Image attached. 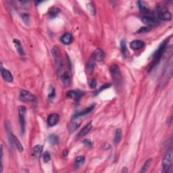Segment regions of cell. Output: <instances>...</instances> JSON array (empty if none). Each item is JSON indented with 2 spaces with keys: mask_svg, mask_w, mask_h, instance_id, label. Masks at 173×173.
<instances>
[{
  "mask_svg": "<svg viewBox=\"0 0 173 173\" xmlns=\"http://www.w3.org/2000/svg\"><path fill=\"white\" fill-rule=\"evenodd\" d=\"M169 39L170 38H167V39H166L161 44H160V46H159V48H158L156 52H155L154 53V54H153V60L151 61V62L149 64V66L147 68V71L148 72L151 71V70L154 68V67H155V66L160 62L162 55H163L164 52H165L166 48V46H167V43H168Z\"/></svg>",
  "mask_w": 173,
  "mask_h": 173,
  "instance_id": "6da1fadb",
  "label": "cell"
},
{
  "mask_svg": "<svg viewBox=\"0 0 173 173\" xmlns=\"http://www.w3.org/2000/svg\"><path fill=\"white\" fill-rule=\"evenodd\" d=\"M172 149H168L166 151L163 158V161H162V172L163 173H167L169 172L172 164Z\"/></svg>",
  "mask_w": 173,
  "mask_h": 173,
  "instance_id": "7a4b0ae2",
  "label": "cell"
},
{
  "mask_svg": "<svg viewBox=\"0 0 173 173\" xmlns=\"http://www.w3.org/2000/svg\"><path fill=\"white\" fill-rule=\"evenodd\" d=\"M52 53L55 61V68H56L57 71H60L62 68L63 67V62H62V57L60 51L56 46L53 47L52 49Z\"/></svg>",
  "mask_w": 173,
  "mask_h": 173,
  "instance_id": "3957f363",
  "label": "cell"
},
{
  "mask_svg": "<svg viewBox=\"0 0 173 173\" xmlns=\"http://www.w3.org/2000/svg\"><path fill=\"white\" fill-rule=\"evenodd\" d=\"M19 121H20V131L21 134L25 133V128H26V120H25V116H26L27 108L25 106H20L18 108Z\"/></svg>",
  "mask_w": 173,
  "mask_h": 173,
  "instance_id": "277c9868",
  "label": "cell"
},
{
  "mask_svg": "<svg viewBox=\"0 0 173 173\" xmlns=\"http://www.w3.org/2000/svg\"><path fill=\"white\" fill-rule=\"evenodd\" d=\"M158 18L163 21H170L172 19V14L164 7H161L158 10Z\"/></svg>",
  "mask_w": 173,
  "mask_h": 173,
  "instance_id": "5b68a950",
  "label": "cell"
},
{
  "mask_svg": "<svg viewBox=\"0 0 173 173\" xmlns=\"http://www.w3.org/2000/svg\"><path fill=\"white\" fill-rule=\"evenodd\" d=\"M19 99L22 102H33L36 101L37 97H36V96L34 95L33 93L29 92V91L26 90H22L20 91V95H19Z\"/></svg>",
  "mask_w": 173,
  "mask_h": 173,
  "instance_id": "8992f818",
  "label": "cell"
},
{
  "mask_svg": "<svg viewBox=\"0 0 173 173\" xmlns=\"http://www.w3.org/2000/svg\"><path fill=\"white\" fill-rule=\"evenodd\" d=\"M84 94L85 92L83 91L76 89V90H71L68 91L67 93V96L68 98H70V99L75 100V101H78L83 97Z\"/></svg>",
  "mask_w": 173,
  "mask_h": 173,
  "instance_id": "52a82bcc",
  "label": "cell"
},
{
  "mask_svg": "<svg viewBox=\"0 0 173 173\" xmlns=\"http://www.w3.org/2000/svg\"><path fill=\"white\" fill-rule=\"evenodd\" d=\"M1 73L4 80L6 81V82L11 83L13 81V79H14L13 76H12L11 72H10L8 70L4 68L2 65H1Z\"/></svg>",
  "mask_w": 173,
  "mask_h": 173,
  "instance_id": "ba28073f",
  "label": "cell"
},
{
  "mask_svg": "<svg viewBox=\"0 0 173 173\" xmlns=\"http://www.w3.org/2000/svg\"><path fill=\"white\" fill-rule=\"evenodd\" d=\"M91 57L95 60V61L101 62L104 60V57H105V54H104V51L101 50V49H96L93 53Z\"/></svg>",
  "mask_w": 173,
  "mask_h": 173,
  "instance_id": "9c48e42d",
  "label": "cell"
},
{
  "mask_svg": "<svg viewBox=\"0 0 173 173\" xmlns=\"http://www.w3.org/2000/svg\"><path fill=\"white\" fill-rule=\"evenodd\" d=\"M73 40V36H72L71 33L67 32L64 34V35L60 37V41L64 45H69L72 43Z\"/></svg>",
  "mask_w": 173,
  "mask_h": 173,
  "instance_id": "30bf717a",
  "label": "cell"
},
{
  "mask_svg": "<svg viewBox=\"0 0 173 173\" xmlns=\"http://www.w3.org/2000/svg\"><path fill=\"white\" fill-rule=\"evenodd\" d=\"M137 5L140 12H142V13L146 14V13H149V12H150V9H149L148 4H147L146 1H138Z\"/></svg>",
  "mask_w": 173,
  "mask_h": 173,
  "instance_id": "8fae6325",
  "label": "cell"
},
{
  "mask_svg": "<svg viewBox=\"0 0 173 173\" xmlns=\"http://www.w3.org/2000/svg\"><path fill=\"white\" fill-rule=\"evenodd\" d=\"M59 121V115L55 113L50 114L48 118V124L50 127H53L55 125H57V123Z\"/></svg>",
  "mask_w": 173,
  "mask_h": 173,
  "instance_id": "7c38bea8",
  "label": "cell"
},
{
  "mask_svg": "<svg viewBox=\"0 0 173 173\" xmlns=\"http://www.w3.org/2000/svg\"><path fill=\"white\" fill-rule=\"evenodd\" d=\"M144 46V42L141 40H134L130 43V48L133 50H138L143 48Z\"/></svg>",
  "mask_w": 173,
  "mask_h": 173,
  "instance_id": "4fadbf2b",
  "label": "cell"
},
{
  "mask_svg": "<svg viewBox=\"0 0 173 173\" xmlns=\"http://www.w3.org/2000/svg\"><path fill=\"white\" fill-rule=\"evenodd\" d=\"M95 60L92 57L89 60L86 64V72L88 74H91L95 67Z\"/></svg>",
  "mask_w": 173,
  "mask_h": 173,
  "instance_id": "5bb4252c",
  "label": "cell"
},
{
  "mask_svg": "<svg viewBox=\"0 0 173 173\" xmlns=\"http://www.w3.org/2000/svg\"><path fill=\"white\" fill-rule=\"evenodd\" d=\"M110 72L115 79L116 78H119V76H120V69H119V67L116 64L111 66L110 68Z\"/></svg>",
  "mask_w": 173,
  "mask_h": 173,
  "instance_id": "9a60e30c",
  "label": "cell"
},
{
  "mask_svg": "<svg viewBox=\"0 0 173 173\" xmlns=\"http://www.w3.org/2000/svg\"><path fill=\"white\" fill-rule=\"evenodd\" d=\"M91 129H92V125H91V123H89L81 129V131L78 134V137H82L86 135L89 133Z\"/></svg>",
  "mask_w": 173,
  "mask_h": 173,
  "instance_id": "2e32d148",
  "label": "cell"
},
{
  "mask_svg": "<svg viewBox=\"0 0 173 173\" xmlns=\"http://www.w3.org/2000/svg\"><path fill=\"white\" fill-rule=\"evenodd\" d=\"M81 125V121H78L77 118H73L71 123L69 125V131L70 132H73L77 129Z\"/></svg>",
  "mask_w": 173,
  "mask_h": 173,
  "instance_id": "e0dca14e",
  "label": "cell"
},
{
  "mask_svg": "<svg viewBox=\"0 0 173 173\" xmlns=\"http://www.w3.org/2000/svg\"><path fill=\"white\" fill-rule=\"evenodd\" d=\"M61 80L64 86L68 87L70 85V74L68 72H64L61 75Z\"/></svg>",
  "mask_w": 173,
  "mask_h": 173,
  "instance_id": "ac0fdd59",
  "label": "cell"
},
{
  "mask_svg": "<svg viewBox=\"0 0 173 173\" xmlns=\"http://www.w3.org/2000/svg\"><path fill=\"white\" fill-rule=\"evenodd\" d=\"M13 42L14 43V46H15V48H16V50L18 53L20 54V55H25V51L23 50V48L22 46V45H21V43L20 41L18 39H15L13 40Z\"/></svg>",
  "mask_w": 173,
  "mask_h": 173,
  "instance_id": "d6986e66",
  "label": "cell"
},
{
  "mask_svg": "<svg viewBox=\"0 0 173 173\" xmlns=\"http://www.w3.org/2000/svg\"><path fill=\"white\" fill-rule=\"evenodd\" d=\"M142 22L144 23L145 25H147V26H154V25L156 24V22L154 19L151 18V17L149 16H144L141 18Z\"/></svg>",
  "mask_w": 173,
  "mask_h": 173,
  "instance_id": "ffe728a7",
  "label": "cell"
},
{
  "mask_svg": "<svg viewBox=\"0 0 173 173\" xmlns=\"http://www.w3.org/2000/svg\"><path fill=\"white\" fill-rule=\"evenodd\" d=\"M94 108H95V105H92V106H89V108L85 109V110H83L82 112H80L77 113V114H76L74 116L73 118H78V117H81V116H85V115L88 114L89 113H90L91 111L93 110Z\"/></svg>",
  "mask_w": 173,
  "mask_h": 173,
  "instance_id": "44dd1931",
  "label": "cell"
},
{
  "mask_svg": "<svg viewBox=\"0 0 173 173\" xmlns=\"http://www.w3.org/2000/svg\"><path fill=\"white\" fill-rule=\"evenodd\" d=\"M60 12V10L58 8L56 7H52L48 10L49 16H50V18H55V17L58 15Z\"/></svg>",
  "mask_w": 173,
  "mask_h": 173,
  "instance_id": "7402d4cb",
  "label": "cell"
},
{
  "mask_svg": "<svg viewBox=\"0 0 173 173\" xmlns=\"http://www.w3.org/2000/svg\"><path fill=\"white\" fill-rule=\"evenodd\" d=\"M122 137H123V133H122V130L120 129H116V132L114 134V142L115 144H118L120 142L122 139Z\"/></svg>",
  "mask_w": 173,
  "mask_h": 173,
  "instance_id": "603a6c76",
  "label": "cell"
},
{
  "mask_svg": "<svg viewBox=\"0 0 173 173\" xmlns=\"http://www.w3.org/2000/svg\"><path fill=\"white\" fill-rule=\"evenodd\" d=\"M12 141H13L14 144L16 145V146L17 148H18V151H20V152H22V151H24V148H23L22 144H21L20 141L18 140V139L13 134H12Z\"/></svg>",
  "mask_w": 173,
  "mask_h": 173,
  "instance_id": "cb8c5ba5",
  "label": "cell"
},
{
  "mask_svg": "<svg viewBox=\"0 0 173 173\" xmlns=\"http://www.w3.org/2000/svg\"><path fill=\"white\" fill-rule=\"evenodd\" d=\"M43 150V146L41 145H37L33 147V154L35 157L39 158Z\"/></svg>",
  "mask_w": 173,
  "mask_h": 173,
  "instance_id": "d4e9b609",
  "label": "cell"
},
{
  "mask_svg": "<svg viewBox=\"0 0 173 173\" xmlns=\"http://www.w3.org/2000/svg\"><path fill=\"white\" fill-rule=\"evenodd\" d=\"M85 158L84 155H80V156H77L75 159V165L76 167L79 168L81 166H82L85 163Z\"/></svg>",
  "mask_w": 173,
  "mask_h": 173,
  "instance_id": "484cf974",
  "label": "cell"
},
{
  "mask_svg": "<svg viewBox=\"0 0 173 173\" xmlns=\"http://www.w3.org/2000/svg\"><path fill=\"white\" fill-rule=\"evenodd\" d=\"M87 8L91 16H95L96 14V9H95V6L94 5L93 2H90V3L87 4Z\"/></svg>",
  "mask_w": 173,
  "mask_h": 173,
  "instance_id": "4316f807",
  "label": "cell"
},
{
  "mask_svg": "<svg viewBox=\"0 0 173 173\" xmlns=\"http://www.w3.org/2000/svg\"><path fill=\"white\" fill-rule=\"evenodd\" d=\"M48 141L52 145H56L59 141L58 137L54 134H51L48 137Z\"/></svg>",
  "mask_w": 173,
  "mask_h": 173,
  "instance_id": "83f0119b",
  "label": "cell"
},
{
  "mask_svg": "<svg viewBox=\"0 0 173 173\" xmlns=\"http://www.w3.org/2000/svg\"><path fill=\"white\" fill-rule=\"evenodd\" d=\"M151 162H152V158H149L148 160H146V162H145L144 166H143L142 169L141 170V172H143V173L146 172L147 170H148L149 168L150 167Z\"/></svg>",
  "mask_w": 173,
  "mask_h": 173,
  "instance_id": "f1b7e54d",
  "label": "cell"
},
{
  "mask_svg": "<svg viewBox=\"0 0 173 173\" xmlns=\"http://www.w3.org/2000/svg\"><path fill=\"white\" fill-rule=\"evenodd\" d=\"M51 160V155L49 151H46L43 153V160L44 163H48V162Z\"/></svg>",
  "mask_w": 173,
  "mask_h": 173,
  "instance_id": "f546056e",
  "label": "cell"
},
{
  "mask_svg": "<svg viewBox=\"0 0 173 173\" xmlns=\"http://www.w3.org/2000/svg\"><path fill=\"white\" fill-rule=\"evenodd\" d=\"M21 18H22L23 21H24L26 25H29V22H30V16L29 14L27 13H22L21 14Z\"/></svg>",
  "mask_w": 173,
  "mask_h": 173,
  "instance_id": "4dcf8cb0",
  "label": "cell"
},
{
  "mask_svg": "<svg viewBox=\"0 0 173 173\" xmlns=\"http://www.w3.org/2000/svg\"><path fill=\"white\" fill-rule=\"evenodd\" d=\"M120 48H121V51L124 55L125 54L126 51H127V46H126V41L125 40L123 39L120 41Z\"/></svg>",
  "mask_w": 173,
  "mask_h": 173,
  "instance_id": "1f68e13d",
  "label": "cell"
},
{
  "mask_svg": "<svg viewBox=\"0 0 173 173\" xmlns=\"http://www.w3.org/2000/svg\"><path fill=\"white\" fill-rule=\"evenodd\" d=\"M151 30V28L149 27H144L140 28L137 31V33H147V32Z\"/></svg>",
  "mask_w": 173,
  "mask_h": 173,
  "instance_id": "d6a6232c",
  "label": "cell"
},
{
  "mask_svg": "<svg viewBox=\"0 0 173 173\" xmlns=\"http://www.w3.org/2000/svg\"><path fill=\"white\" fill-rule=\"evenodd\" d=\"M111 85H112L110 84V83H108V84H105V85H102V86H101L99 87V89H98V91H96V93H99L100 91H102L105 90V89H106L110 88V87H111Z\"/></svg>",
  "mask_w": 173,
  "mask_h": 173,
  "instance_id": "836d02e7",
  "label": "cell"
},
{
  "mask_svg": "<svg viewBox=\"0 0 173 173\" xmlns=\"http://www.w3.org/2000/svg\"><path fill=\"white\" fill-rule=\"evenodd\" d=\"M83 144H84L85 146L88 147H91V146H92V143H91V141L90 139H87L83 140Z\"/></svg>",
  "mask_w": 173,
  "mask_h": 173,
  "instance_id": "e575fe53",
  "label": "cell"
},
{
  "mask_svg": "<svg viewBox=\"0 0 173 173\" xmlns=\"http://www.w3.org/2000/svg\"><path fill=\"white\" fill-rule=\"evenodd\" d=\"M89 85L91 88H95L96 86H97V82H96L95 79H92L89 81Z\"/></svg>",
  "mask_w": 173,
  "mask_h": 173,
  "instance_id": "d590c367",
  "label": "cell"
},
{
  "mask_svg": "<svg viewBox=\"0 0 173 173\" xmlns=\"http://www.w3.org/2000/svg\"><path fill=\"white\" fill-rule=\"evenodd\" d=\"M55 95V89H52V90L51 92L50 93V94L48 95V97L50 98V99H53V98H54Z\"/></svg>",
  "mask_w": 173,
  "mask_h": 173,
  "instance_id": "8d00e7d4",
  "label": "cell"
},
{
  "mask_svg": "<svg viewBox=\"0 0 173 173\" xmlns=\"http://www.w3.org/2000/svg\"><path fill=\"white\" fill-rule=\"evenodd\" d=\"M62 153H63L64 156H67V155H68V151L67 150V149H64L63 151H62Z\"/></svg>",
  "mask_w": 173,
  "mask_h": 173,
  "instance_id": "74e56055",
  "label": "cell"
},
{
  "mask_svg": "<svg viewBox=\"0 0 173 173\" xmlns=\"http://www.w3.org/2000/svg\"><path fill=\"white\" fill-rule=\"evenodd\" d=\"M122 172H123V173H124V172H128L127 168H126V167H124V168H123V169L122 170Z\"/></svg>",
  "mask_w": 173,
  "mask_h": 173,
  "instance_id": "f35d334b",
  "label": "cell"
}]
</instances>
